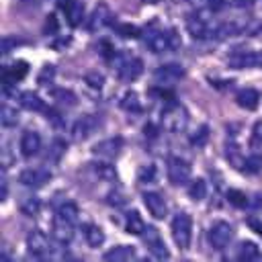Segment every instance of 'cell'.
I'll list each match as a JSON object with an SVG mask.
<instances>
[{
  "label": "cell",
  "instance_id": "obj_1",
  "mask_svg": "<svg viewBox=\"0 0 262 262\" xmlns=\"http://www.w3.org/2000/svg\"><path fill=\"white\" fill-rule=\"evenodd\" d=\"M143 43L151 53H166L172 51L180 45V39L176 31H160V29H149L143 35Z\"/></svg>",
  "mask_w": 262,
  "mask_h": 262
},
{
  "label": "cell",
  "instance_id": "obj_2",
  "mask_svg": "<svg viewBox=\"0 0 262 262\" xmlns=\"http://www.w3.org/2000/svg\"><path fill=\"white\" fill-rule=\"evenodd\" d=\"M115 66H117V74L121 80L125 82H133L141 76L143 72V61L135 55H127V53H115Z\"/></svg>",
  "mask_w": 262,
  "mask_h": 262
},
{
  "label": "cell",
  "instance_id": "obj_3",
  "mask_svg": "<svg viewBox=\"0 0 262 262\" xmlns=\"http://www.w3.org/2000/svg\"><path fill=\"white\" fill-rule=\"evenodd\" d=\"M172 237L180 250H186L192 239V219L188 213H176L172 219Z\"/></svg>",
  "mask_w": 262,
  "mask_h": 262
},
{
  "label": "cell",
  "instance_id": "obj_4",
  "mask_svg": "<svg viewBox=\"0 0 262 262\" xmlns=\"http://www.w3.org/2000/svg\"><path fill=\"white\" fill-rule=\"evenodd\" d=\"M186 29L188 33L194 37V39H217V29H219V23H211L203 16H190L186 20Z\"/></svg>",
  "mask_w": 262,
  "mask_h": 262
},
{
  "label": "cell",
  "instance_id": "obj_5",
  "mask_svg": "<svg viewBox=\"0 0 262 262\" xmlns=\"http://www.w3.org/2000/svg\"><path fill=\"white\" fill-rule=\"evenodd\" d=\"M186 121H188L186 111L176 102H170L162 111V123H164V127L168 131H182L186 127Z\"/></svg>",
  "mask_w": 262,
  "mask_h": 262
},
{
  "label": "cell",
  "instance_id": "obj_6",
  "mask_svg": "<svg viewBox=\"0 0 262 262\" xmlns=\"http://www.w3.org/2000/svg\"><path fill=\"white\" fill-rule=\"evenodd\" d=\"M231 239H233V227L227 221H217V223L211 225L209 242H211L213 250H225Z\"/></svg>",
  "mask_w": 262,
  "mask_h": 262
},
{
  "label": "cell",
  "instance_id": "obj_7",
  "mask_svg": "<svg viewBox=\"0 0 262 262\" xmlns=\"http://www.w3.org/2000/svg\"><path fill=\"white\" fill-rule=\"evenodd\" d=\"M98 127H100V117H98V115H82V117L72 125V137H74L76 141L88 139Z\"/></svg>",
  "mask_w": 262,
  "mask_h": 262
},
{
  "label": "cell",
  "instance_id": "obj_8",
  "mask_svg": "<svg viewBox=\"0 0 262 262\" xmlns=\"http://www.w3.org/2000/svg\"><path fill=\"white\" fill-rule=\"evenodd\" d=\"M168 180L174 186H182L190 180V164L182 158H170L168 160Z\"/></svg>",
  "mask_w": 262,
  "mask_h": 262
},
{
  "label": "cell",
  "instance_id": "obj_9",
  "mask_svg": "<svg viewBox=\"0 0 262 262\" xmlns=\"http://www.w3.org/2000/svg\"><path fill=\"white\" fill-rule=\"evenodd\" d=\"M184 78V68L180 63H164L154 72V80L160 86H170L176 84Z\"/></svg>",
  "mask_w": 262,
  "mask_h": 262
},
{
  "label": "cell",
  "instance_id": "obj_10",
  "mask_svg": "<svg viewBox=\"0 0 262 262\" xmlns=\"http://www.w3.org/2000/svg\"><path fill=\"white\" fill-rule=\"evenodd\" d=\"M141 239H143L145 248L149 250V254H154L156 258L164 260V258L170 256L168 250H166V244H164V239H162V235L156 227H145V231L141 233Z\"/></svg>",
  "mask_w": 262,
  "mask_h": 262
},
{
  "label": "cell",
  "instance_id": "obj_11",
  "mask_svg": "<svg viewBox=\"0 0 262 262\" xmlns=\"http://www.w3.org/2000/svg\"><path fill=\"white\" fill-rule=\"evenodd\" d=\"M108 25H115V14H113V10H111L104 2H100V4L92 10V14L88 16L86 27H88L90 31H100V29H104V27H108Z\"/></svg>",
  "mask_w": 262,
  "mask_h": 262
},
{
  "label": "cell",
  "instance_id": "obj_12",
  "mask_svg": "<svg viewBox=\"0 0 262 262\" xmlns=\"http://www.w3.org/2000/svg\"><path fill=\"white\" fill-rule=\"evenodd\" d=\"M18 180L25 184V186H31V188H39L43 186L45 182L51 180V170L45 168V166H35V168H27L20 172Z\"/></svg>",
  "mask_w": 262,
  "mask_h": 262
},
{
  "label": "cell",
  "instance_id": "obj_13",
  "mask_svg": "<svg viewBox=\"0 0 262 262\" xmlns=\"http://www.w3.org/2000/svg\"><path fill=\"white\" fill-rule=\"evenodd\" d=\"M121 147H123V139L121 137H106L98 143H94L92 147V154L96 158H102V160H113L121 154Z\"/></svg>",
  "mask_w": 262,
  "mask_h": 262
},
{
  "label": "cell",
  "instance_id": "obj_14",
  "mask_svg": "<svg viewBox=\"0 0 262 262\" xmlns=\"http://www.w3.org/2000/svg\"><path fill=\"white\" fill-rule=\"evenodd\" d=\"M227 63L233 70H244V68H256L262 66V55L256 51H233L227 57Z\"/></svg>",
  "mask_w": 262,
  "mask_h": 262
},
{
  "label": "cell",
  "instance_id": "obj_15",
  "mask_svg": "<svg viewBox=\"0 0 262 262\" xmlns=\"http://www.w3.org/2000/svg\"><path fill=\"white\" fill-rule=\"evenodd\" d=\"M27 248H29V252H31L33 256L43 258V256L49 254V239H47V235H45L43 231L33 229V231H29V235H27Z\"/></svg>",
  "mask_w": 262,
  "mask_h": 262
},
{
  "label": "cell",
  "instance_id": "obj_16",
  "mask_svg": "<svg viewBox=\"0 0 262 262\" xmlns=\"http://www.w3.org/2000/svg\"><path fill=\"white\" fill-rule=\"evenodd\" d=\"M74 225L76 223H72V221H68V219H63V217H59V215H55L53 217V237H55V242H59V244H70L72 242V237H74Z\"/></svg>",
  "mask_w": 262,
  "mask_h": 262
},
{
  "label": "cell",
  "instance_id": "obj_17",
  "mask_svg": "<svg viewBox=\"0 0 262 262\" xmlns=\"http://www.w3.org/2000/svg\"><path fill=\"white\" fill-rule=\"evenodd\" d=\"M29 72V66L27 61H14L10 66L4 68V74H2V82H4V90H8L12 84H16L18 80H23Z\"/></svg>",
  "mask_w": 262,
  "mask_h": 262
},
{
  "label": "cell",
  "instance_id": "obj_18",
  "mask_svg": "<svg viewBox=\"0 0 262 262\" xmlns=\"http://www.w3.org/2000/svg\"><path fill=\"white\" fill-rule=\"evenodd\" d=\"M143 205L147 207V211H149L151 217H156V219H164L166 217L168 207H166V201H164L162 194H158V192H145L143 194Z\"/></svg>",
  "mask_w": 262,
  "mask_h": 262
},
{
  "label": "cell",
  "instance_id": "obj_19",
  "mask_svg": "<svg viewBox=\"0 0 262 262\" xmlns=\"http://www.w3.org/2000/svg\"><path fill=\"white\" fill-rule=\"evenodd\" d=\"M41 149V137L37 131H25L20 137V154L25 158H33L37 156Z\"/></svg>",
  "mask_w": 262,
  "mask_h": 262
},
{
  "label": "cell",
  "instance_id": "obj_20",
  "mask_svg": "<svg viewBox=\"0 0 262 262\" xmlns=\"http://www.w3.org/2000/svg\"><path fill=\"white\" fill-rule=\"evenodd\" d=\"M61 8H63L66 18H68V23L72 27L82 25V20H84V4H82V0H68L66 4H61Z\"/></svg>",
  "mask_w": 262,
  "mask_h": 262
},
{
  "label": "cell",
  "instance_id": "obj_21",
  "mask_svg": "<svg viewBox=\"0 0 262 262\" xmlns=\"http://www.w3.org/2000/svg\"><path fill=\"white\" fill-rule=\"evenodd\" d=\"M258 100H260V94L254 90V88H242L237 94H235V102L246 108V111H254L258 106Z\"/></svg>",
  "mask_w": 262,
  "mask_h": 262
},
{
  "label": "cell",
  "instance_id": "obj_22",
  "mask_svg": "<svg viewBox=\"0 0 262 262\" xmlns=\"http://www.w3.org/2000/svg\"><path fill=\"white\" fill-rule=\"evenodd\" d=\"M133 258H135L133 246H115L104 254V260H108V262H125V260H133Z\"/></svg>",
  "mask_w": 262,
  "mask_h": 262
},
{
  "label": "cell",
  "instance_id": "obj_23",
  "mask_svg": "<svg viewBox=\"0 0 262 262\" xmlns=\"http://www.w3.org/2000/svg\"><path fill=\"white\" fill-rule=\"evenodd\" d=\"M145 223H143V219H141V215L137 213V211H129L127 213V217H125V229H127V233H131V235H141L143 231H145Z\"/></svg>",
  "mask_w": 262,
  "mask_h": 262
},
{
  "label": "cell",
  "instance_id": "obj_24",
  "mask_svg": "<svg viewBox=\"0 0 262 262\" xmlns=\"http://www.w3.org/2000/svg\"><path fill=\"white\" fill-rule=\"evenodd\" d=\"M18 102H20V106L27 108V111H43V108H45V102L39 98V94L31 92V90L23 92V94L18 96Z\"/></svg>",
  "mask_w": 262,
  "mask_h": 262
},
{
  "label": "cell",
  "instance_id": "obj_25",
  "mask_svg": "<svg viewBox=\"0 0 262 262\" xmlns=\"http://www.w3.org/2000/svg\"><path fill=\"white\" fill-rule=\"evenodd\" d=\"M84 237H86L88 246H92V248H98V246L104 242V231H102L98 225H94V223H88V225H84Z\"/></svg>",
  "mask_w": 262,
  "mask_h": 262
},
{
  "label": "cell",
  "instance_id": "obj_26",
  "mask_svg": "<svg viewBox=\"0 0 262 262\" xmlns=\"http://www.w3.org/2000/svg\"><path fill=\"white\" fill-rule=\"evenodd\" d=\"M260 256V250L254 242H242L237 248V260H256Z\"/></svg>",
  "mask_w": 262,
  "mask_h": 262
},
{
  "label": "cell",
  "instance_id": "obj_27",
  "mask_svg": "<svg viewBox=\"0 0 262 262\" xmlns=\"http://www.w3.org/2000/svg\"><path fill=\"white\" fill-rule=\"evenodd\" d=\"M188 196L192 201H203L207 196V182L203 178H194L188 184Z\"/></svg>",
  "mask_w": 262,
  "mask_h": 262
},
{
  "label": "cell",
  "instance_id": "obj_28",
  "mask_svg": "<svg viewBox=\"0 0 262 262\" xmlns=\"http://www.w3.org/2000/svg\"><path fill=\"white\" fill-rule=\"evenodd\" d=\"M55 215H59V217H63V219H68V221L76 223V221H78V215H80V211H78V207H76L74 203L66 201V203H61V205L57 207Z\"/></svg>",
  "mask_w": 262,
  "mask_h": 262
},
{
  "label": "cell",
  "instance_id": "obj_29",
  "mask_svg": "<svg viewBox=\"0 0 262 262\" xmlns=\"http://www.w3.org/2000/svg\"><path fill=\"white\" fill-rule=\"evenodd\" d=\"M39 207H41V201L37 196H25V199H20V211L25 215H31V217L37 215Z\"/></svg>",
  "mask_w": 262,
  "mask_h": 262
},
{
  "label": "cell",
  "instance_id": "obj_30",
  "mask_svg": "<svg viewBox=\"0 0 262 262\" xmlns=\"http://www.w3.org/2000/svg\"><path fill=\"white\" fill-rule=\"evenodd\" d=\"M121 106L125 108V111H133V113H139L141 111V104H139V98H137V94L131 90V92H125V96H123V100H121Z\"/></svg>",
  "mask_w": 262,
  "mask_h": 262
},
{
  "label": "cell",
  "instance_id": "obj_31",
  "mask_svg": "<svg viewBox=\"0 0 262 262\" xmlns=\"http://www.w3.org/2000/svg\"><path fill=\"white\" fill-rule=\"evenodd\" d=\"M53 98H55L59 104H68V106L76 104V94H74L72 90H66V88H57V90H53Z\"/></svg>",
  "mask_w": 262,
  "mask_h": 262
},
{
  "label": "cell",
  "instance_id": "obj_32",
  "mask_svg": "<svg viewBox=\"0 0 262 262\" xmlns=\"http://www.w3.org/2000/svg\"><path fill=\"white\" fill-rule=\"evenodd\" d=\"M0 121H2L4 127H12V125L18 123V113H16L14 108H10V106L4 104L2 111H0Z\"/></svg>",
  "mask_w": 262,
  "mask_h": 262
},
{
  "label": "cell",
  "instance_id": "obj_33",
  "mask_svg": "<svg viewBox=\"0 0 262 262\" xmlns=\"http://www.w3.org/2000/svg\"><path fill=\"white\" fill-rule=\"evenodd\" d=\"M227 201L231 203V205H235V207H248V196H246V192H242V190H235V188H231V190H227Z\"/></svg>",
  "mask_w": 262,
  "mask_h": 262
},
{
  "label": "cell",
  "instance_id": "obj_34",
  "mask_svg": "<svg viewBox=\"0 0 262 262\" xmlns=\"http://www.w3.org/2000/svg\"><path fill=\"white\" fill-rule=\"evenodd\" d=\"M115 29H117V33L121 35V37H125V39H135V37H139L141 35V31L135 27V25H113Z\"/></svg>",
  "mask_w": 262,
  "mask_h": 262
},
{
  "label": "cell",
  "instance_id": "obj_35",
  "mask_svg": "<svg viewBox=\"0 0 262 262\" xmlns=\"http://www.w3.org/2000/svg\"><path fill=\"white\" fill-rule=\"evenodd\" d=\"M63 151H66V143H63V141H59V139H55V141L49 145L47 160H49V162H57V160L63 156Z\"/></svg>",
  "mask_w": 262,
  "mask_h": 262
},
{
  "label": "cell",
  "instance_id": "obj_36",
  "mask_svg": "<svg viewBox=\"0 0 262 262\" xmlns=\"http://www.w3.org/2000/svg\"><path fill=\"white\" fill-rule=\"evenodd\" d=\"M244 170L250 172V174L260 172V170H262V158H258V156H250V158H246V160H244Z\"/></svg>",
  "mask_w": 262,
  "mask_h": 262
},
{
  "label": "cell",
  "instance_id": "obj_37",
  "mask_svg": "<svg viewBox=\"0 0 262 262\" xmlns=\"http://www.w3.org/2000/svg\"><path fill=\"white\" fill-rule=\"evenodd\" d=\"M86 84H88L90 88H94V90H100L102 84H104V78H102V74H98V72H90V74H86Z\"/></svg>",
  "mask_w": 262,
  "mask_h": 262
},
{
  "label": "cell",
  "instance_id": "obj_38",
  "mask_svg": "<svg viewBox=\"0 0 262 262\" xmlns=\"http://www.w3.org/2000/svg\"><path fill=\"white\" fill-rule=\"evenodd\" d=\"M203 8H207L209 12H217V10H223L227 4H225V0H201L199 2Z\"/></svg>",
  "mask_w": 262,
  "mask_h": 262
},
{
  "label": "cell",
  "instance_id": "obj_39",
  "mask_svg": "<svg viewBox=\"0 0 262 262\" xmlns=\"http://www.w3.org/2000/svg\"><path fill=\"white\" fill-rule=\"evenodd\" d=\"M250 145H252L254 149H260V147H262V123H256V125H254V133H252Z\"/></svg>",
  "mask_w": 262,
  "mask_h": 262
},
{
  "label": "cell",
  "instance_id": "obj_40",
  "mask_svg": "<svg viewBox=\"0 0 262 262\" xmlns=\"http://www.w3.org/2000/svg\"><path fill=\"white\" fill-rule=\"evenodd\" d=\"M53 76H55V68H53V66H43V70H41V74H39V84L51 82Z\"/></svg>",
  "mask_w": 262,
  "mask_h": 262
},
{
  "label": "cell",
  "instance_id": "obj_41",
  "mask_svg": "<svg viewBox=\"0 0 262 262\" xmlns=\"http://www.w3.org/2000/svg\"><path fill=\"white\" fill-rule=\"evenodd\" d=\"M207 131H209L207 127H201V129H199V133L190 137V143H192V145H196V147L205 145V141H207V137H209V133H207Z\"/></svg>",
  "mask_w": 262,
  "mask_h": 262
},
{
  "label": "cell",
  "instance_id": "obj_42",
  "mask_svg": "<svg viewBox=\"0 0 262 262\" xmlns=\"http://www.w3.org/2000/svg\"><path fill=\"white\" fill-rule=\"evenodd\" d=\"M139 180H141V182H151V180H154V166H145V168L139 172Z\"/></svg>",
  "mask_w": 262,
  "mask_h": 262
},
{
  "label": "cell",
  "instance_id": "obj_43",
  "mask_svg": "<svg viewBox=\"0 0 262 262\" xmlns=\"http://www.w3.org/2000/svg\"><path fill=\"white\" fill-rule=\"evenodd\" d=\"M18 43H20L18 39L4 37V39H2V53H10V47H12V45H18Z\"/></svg>",
  "mask_w": 262,
  "mask_h": 262
},
{
  "label": "cell",
  "instance_id": "obj_44",
  "mask_svg": "<svg viewBox=\"0 0 262 262\" xmlns=\"http://www.w3.org/2000/svg\"><path fill=\"white\" fill-rule=\"evenodd\" d=\"M248 225H250L258 235H262V221H260L258 217H250V219H248Z\"/></svg>",
  "mask_w": 262,
  "mask_h": 262
},
{
  "label": "cell",
  "instance_id": "obj_45",
  "mask_svg": "<svg viewBox=\"0 0 262 262\" xmlns=\"http://www.w3.org/2000/svg\"><path fill=\"white\" fill-rule=\"evenodd\" d=\"M45 31H47V33H55V31H57V20H55V16H53V14H49V16H47Z\"/></svg>",
  "mask_w": 262,
  "mask_h": 262
},
{
  "label": "cell",
  "instance_id": "obj_46",
  "mask_svg": "<svg viewBox=\"0 0 262 262\" xmlns=\"http://www.w3.org/2000/svg\"><path fill=\"white\" fill-rule=\"evenodd\" d=\"M233 2H235L237 6H246V4H250L252 0H233Z\"/></svg>",
  "mask_w": 262,
  "mask_h": 262
},
{
  "label": "cell",
  "instance_id": "obj_47",
  "mask_svg": "<svg viewBox=\"0 0 262 262\" xmlns=\"http://www.w3.org/2000/svg\"><path fill=\"white\" fill-rule=\"evenodd\" d=\"M143 2H145V4H160L162 0H143Z\"/></svg>",
  "mask_w": 262,
  "mask_h": 262
},
{
  "label": "cell",
  "instance_id": "obj_48",
  "mask_svg": "<svg viewBox=\"0 0 262 262\" xmlns=\"http://www.w3.org/2000/svg\"><path fill=\"white\" fill-rule=\"evenodd\" d=\"M25 2H29V4H41L43 0H25Z\"/></svg>",
  "mask_w": 262,
  "mask_h": 262
},
{
  "label": "cell",
  "instance_id": "obj_49",
  "mask_svg": "<svg viewBox=\"0 0 262 262\" xmlns=\"http://www.w3.org/2000/svg\"><path fill=\"white\" fill-rule=\"evenodd\" d=\"M66 2H68V0H57V4H59V6H61V4H66Z\"/></svg>",
  "mask_w": 262,
  "mask_h": 262
}]
</instances>
